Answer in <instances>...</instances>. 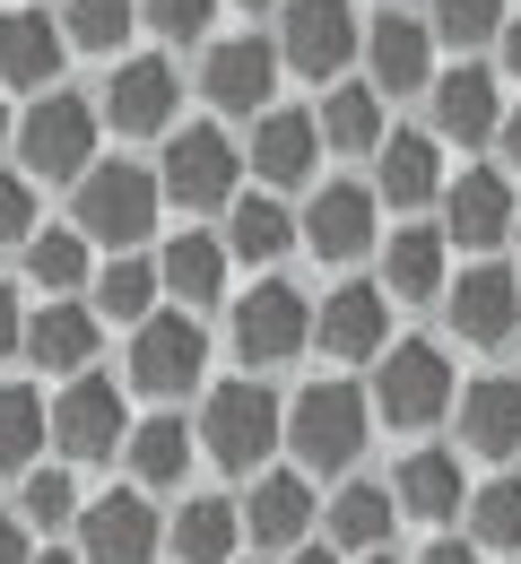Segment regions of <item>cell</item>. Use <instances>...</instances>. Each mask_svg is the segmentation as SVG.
Here are the masks:
<instances>
[{
	"mask_svg": "<svg viewBox=\"0 0 521 564\" xmlns=\"http://www.w3.org/2000/svg\"><path fill=\"white\" fill-rule=\"evenodd\" d=\"M235 539H243V503H226V495H192L174 512V556L183 564H235Z\"/></svg>",
	"mask_w": 521,
	"mask_h": 564,
	"instance_id": "obj_25",
	"label": "cell"
},
{
	"mask_svg": "<svg viewBox=\"0 0 521 564\" xmlns=\"http://www.w3.org/2000/svg\"><path fill=\"white\" fill-rule=\"evenodd\" d=\"M156 279L174 286L183 304H218V286H226V243H218V235H174V243H165V261H156Z\"/></svg>",
	"mask_w": 521,
	"mask_h": 564,
	"instance_id": "obj_30",
	"label": "cell"
},
{
	"mask_svg": "<svg viewBox=\"0 0 521 564\" xmlns=\"http://www.w3.org/2000/svg\"><path fill=\"white\" fill-rule=\"evenodd\" d=\"M35 564H78V556H62V547H44V556H35Z\"/></svg>",
	"mask_w": 521,
	"mask_h": 564,
	"instance_id": "obj_49",
	"label": "cell"
},
{
	"mask_svg": "<svg viewBox=\"0 0 521 564\" xmlns=\"http://www.w3.org/2000/svg\"><path fill=\"white\" fill-rule=\"evenodd\" d=\"M513 243H521V226H513Z\"/></svg>",
	"mask_w": 521,
	"mask_h": 564,
	"instance_id": "obj_53",
	"label": "cell"
},
{
	"mask_svg": "<svg viewBox=\"0 0 521 564\" xmlns=\"http://www.w3.org/2000/svg\"><path fill=\"white\" fill-rule=\"evenodd\" d=\"M513 226H521V209L496 165H469L460 183H444V235H460V252H496Z\"/></svg>",
	"mask_w": 521,
	"mask_h": 564,
	"instance_id": "obj_12",
	"label": "cell"
},
{
	"mask_svg": "<svg viewBox=\"0 0 521 564\" xmlns=\"http://www.w3.org/2000/svg\"><path fill=\"white\" fill-rule=\"evenodd\" d=\"M26 356L44 365V373H87V356H96V313L87 304H44L35 322H26Z\"/></svg>",
	"mask_w": 521,
	"mask_h": 564,
	"instance_id": "obj_24",
	"label": "cell"
},
{
	"mask_svg": "<svg viewBox=\"0 0 521 564\" xmlns=\"http://www.w3.org/2000/svg\"><path fill=\"white\" fill-rule=\"evenodd\" d=\"M391 487H339L330 495V512H322V530H330V547H357V556H373V547H391Z\"/></svg>",
	"mask_w": 521,
	"mask_h": 564,
	"instance_id": "obj_27",
	"label": "cell"
},
{
	"mask_svg": "<svg viewBox=\"0 0 521 564\" xmlns=\"http://www.w3.org/2000/svg\"><path fill=\"white\" fill-rule=\"evenodd\" d=\"M366 391L357 382H313V391H296L287 400V452H296L304 469H348L357 452H366Z\"/></svg>",
	"mask_w": 521,
	"mask_h": 564,
	"instance_id": "obj_2",
	"label": "cell"
},
{
	"mask_svg": "<svg viewBox=\"0 0 521 564\" xmlns=\"http://www.w3.org/2000/svg\"><path fill=\"white\" fill-rule=\"evenodd\" d=\"M435 35H444L452 53H478V44H496L504 35V0H435V18H426Z\"/></svg>",
	"mask_w": 521,
	"mask_h": 564,
	"instance_id": "obj_36",
	"label": "cell"
},
{
	"mask_svg": "<svg viewBox=\"0 0 521 564\" xmlns=\"http://www.w3.org/2000/svg\"><path fill=\"white\" fill-rule=\"evenodd\" d=\"M26 279L44 286V295H70L87 279V235H35L26 243Z\"/></svg>",
	"mask_w": 521,
	"mask_h": 564,
	"instance_id": "obj_37",
	"label": "cell"
},
{
	"mask_svg": "<svg viewBox=\"0 0 521 564\" xmlns=\"http://www.w3.org/2000/svg\"><path fill=\"white\" fill-rule=\"evenodd\" d=\"M391 503L417 512V521H452V512H469V503H460V460H452V452H409L400 478H391Z\"/></svg>",
	"mask_w": 521,
	"mask_h": 564,
	"instance_id": "obj_26",
	"label": "cell"
},
{
	"mask_svg": "<svg viewBox=\"0 0 521 564\" xmlns=\"http://www.w3.org/2000/svg\"><path fill=\"white\" fill-rule=\"evenodd\" d=\"M382 192H391L400 209H417V200L444 192V156H435L426 131H391V140H382Z\"/></svg>",
	"mask_w": 521,
	"mask_h": 564,
	"instance_id": "obj_29",
	"label": "cell"
},
{
	"mask_svg": "<svg viewBox=\"0 0 521 564\" xmlns=\"http://www.w3.org/2000/svg\"><path fill=\"white\" fill-rule=\"evenodd\" d=\"M243 530H252V547H287V556H296L304 530H313V487H304L296 469H270V478H252Z\"/></svg>",
	"mask_w": 521,
	"mask_h": 564,
	"instance_id": "obj_18",
	"label": "cell"
},
{
	"mask_svg": "<svg viewBox=\"0 0 521 564\" xmlns=\"http://www.w3.org/2000/svg\"><path fill=\"white\" fill-rule=\"evenodd\" d=\"M444 313L469 348H504L521 330V279L504 261H478V270H460V286H444Z\"/></svg>",
	"mask_w": 521,
	"mask_h": 564,
	"instance_id": "obj_11",
	"label": "cell"
},
{
	"mask_svg": "<svg viewBox=\"0 0 521 564\" xmlns=\"http://www.w3.org/2000/svg\"><path fill=\"white\" fill-rule=\"evenodd\" d=\"M18 156L35 174H96V105L87 96H35L18 122Z\"/></svg>",
	"mask_w": 521,
	"mask_h": 564,
	"instance_id": "obj_5",
	"label": "cell"
},
{
	"mask_svg": "<svg viewBox=\"0 0 521 564\" xmlns=\"http://www.w3.org/2000/svg\"><path fill=\"white\" fill-rule=\"evenodd\" d=\"M200 87H209L218 113H252V105H270V87H279V53H270L261 35H235V44H218V53L200 62Z\"/></svg>",
	"mask_w": 521,
	"mask_h": 564,
	"instance_id": "obj_16",
	"label": "cell"
},
{
	"mask_svg": "<svg viewBox=\"0 0 521 564\" xmlns=\"http://www.w3.org/2000/svg\"><path fill=\"white\" fill-rule=\"evenodd\" d=\"M313 122H322V140L339 148V156H373L382 148V96L373 87H330Z\"/></svg>",
	"mask_w": 521,
	"mask_h": 564,
	"instance_id": "obj_31",
	"label": "cell"
},
{
	"mask_svg": "<svg viewBox=\"0 0 521 564\" xmlns=\"http://www.w3.org/2000/svg\"><path fill=\"white\" fill-rule=\"evenodd\" d=\"M183 460H192V434H183V417L131 425V478H140V487H174V478H183Z\"/></svg>",
	"mask_w": 521,
	"mask_h": 564,
	"instance_id": "obj_32",
	"label": "cell"
},
{
	"mask_svg": "<svg viewBox=\"0 0 521 564\" xmlns=\"http://www.w3.org/2000/svg\"><path fill=\"white\" fill-rule=\"evenodd\" d=\"M105 122H113V131H140V140L165 131V122H174V70H165V62H122L113 87H105Z\"/></svg>",
	"mask_w": 521,
	"mask_h": 564,
	"instance_id": "obj_22",
	"label": "cell"
},
{
	"mask_svg": "<svg viewBox=\"0 0 521 564\" xmlns=\"http://www.w3.org/2000/svg\"><path fill=\"white\" fill-rule=\"evenodd\" d=\"M235 9H279V0H235Z\"/></svg>",
	"mask_w": 521,
	"mask_h": 564,
	"instance_id": "obj_51",
	"label": "cell"
},
{
	"mask_svg": "<svg viewBox=\"0 0 521 564\" xmlns=\"http://www.w3.org/2000/svg\"><path fill=\"white\" fill-rule=\"evenodd\" d=\"M140 18H149L156 35H174V44H192L209 18H218V0H140Z\"/></svg>",
	"mask_w": 521,
	"mask_h": 564,
	"instance_id": "obj_41",
	"label": "cell"
},
{
	"mask_svg": "<svg viewBox=\"0 0 521 564\" xmlns=\"http://www.w3.org/2000/svg\"><path fill=\"white\" fill-rule=\"evenodd\" d=\"M18 235H35V192L18 174H0V243H18Z\"/></svg>",
	"mask_w": 521,
	"mask_h": 564,
	"instance_id": "obj_42",
	"label": "cell"
},
{
	"mask_svg": "<svg viewBox=\"0 0 521 564\" xmlns=\"http://www.w3.org/2000/svg\"><path fill=\"white\" fill-rule=\"evenodd\" d=\"M452 409V365L435 339H400V348L382 356V373H373V417L391 425H435Z\"/></svg>",
	"mask_w": 521,
	"mask_h": 564,
	"instance_id": "obj_3",
	"label": "cell"
},
{
	"mask_svg": "<svg viewBox=\"0 0 521 564\" xmlns=\"http://www.w3.org/2000/svg\"><path fill=\"white\" fill-rule=\"evenodd\" d=\"M9 348H26V330H18V295L0 286V356H9Z\"/></svg>",
	"mask_w": 521,
	"mask_h": 564,
	"instance_id": "obj_44",
	"label": "cell"
},
{
	"mask_svg": "<svg viewBox=\"0 0 521 564\" xmlns=\"http://www.w3.org/2000/svg\"><path fill=\"white\" fill-rule=\"evenodd\" d=\"M313 156H322V122L296 113V105H270L261 122H252V165H261V183H304L313 174Z\"/></svg>",
	"mask_w": 521,
	"mask_h": 564,
	"instance_id": "obj_20",
	"label": "cell"
},
{
	"mask_svg": "<svg viewBox=\"0 0 521 564\" xmlns=\"http://www.w3.org/2000/svg\"><path fill=\"white\" fill-rule=\"evenodd\" d=\"M444 226H400L382 243V295L391 304H435L444 295Z\"/></svg>",
	"mask_w": 521,
	"mask_h": 564,
	"instance_id": "obj_21",
	"label": "cell"
},
{
	"mask_svg": "<svg viewBox=\"0 0 521 564\" xmlns=\"http://www.w3.org/2000/svg\"><path fill=\"white\" fill-rule=\"evenodd\" d=\"M18 512H26V521H44V530H62V521L78 512V487L62 478V469H35L26 495H18Z\"/></svg>",
	"mask_w": 521,
	"mask_h": 564,
	"instance_id": "obj_40",
	"label": "cell"
},
{
	"mask_svg": "<svg viewBox=\"0 0 521 564\" xmlns=\"http://www.w3.org/2000/svg\"><path fill=\"white\" fill-rule=\"evenodd\" d=\"M235 174H243V156H235V140L209 131V122H192V131L165 140V192H174L183 209H226V200H235Z\"/></svg>",
	"mask_w": 521,
	"mask_h": 564,
	"instance_id": "obj_9",
	"label": "cell"
},
{
	"mask_svg": "<svg viewBox=\"0 0 521 564\" xmlns=\"http://www.w3.org/2000/svg\"><path fill=\"white\" fill-rule=\"evenodd\" d=\"M149 226H156V183L140 174V165H96V174L78 183V235L131 252Z\"/></svg>",
	"mask_w": 521,
	"mask_h": 564,
	"instance_id": "obj_4",
	"label": "cell"
},
{
	"mask_svg": "<svg viewBox=\"0 0 521 564\" xmlns=\"http://www.w3.org/2000/svg\"><path fill=\"white\" fill-rule=\"evenodd\" d=\"M357 564H400V556H391V547H373V556H357Z\"/></svg>",
	"mask_w": 521,
	"mask_h": 564,
	"instance_id": "obj_50",
	"label": "cell"
},
{
	"mask_svg": "<svg viewBox=\"0 0 521 564\" xmlns=\"http://www.w3.org/2000/svg\"><path fill=\"white\" fill-rule=\"evenodd\" d=\"M460 443L487 452V460L521 452V382L513 373H478V382L460 391Z\"/></svg>",
	"mask_w": 521,
	"mask_h": 564,
	"instance_id": "obj_19",
	"label": "cell"
},
{
	"mask_svg": "<svg viewBox=\"0 0 521 564\" xmlns=\"http://www.w3.org/2000/svg\"><path fill=\"white\" fill-rule=\"evenodd\" d=\"M156 270L149 261H113V270H105V286H96V295H105V313H113V322H149V304H156Z\"/></svg>",
	"mask_w": 521,
	"mask_h": 564,
	"instance_id": "obj_39",
	"label": "cell"
},
{
	"mask_svg": "<svg viewBox=\"0 0 521 564\" xmlns=\"http://www.w3.org/2000/svg\"><path fill=\"white\" fill-rule=\"evenodd\" d=\"M504 156H513V165H521V105H513V113H504Z\"/></svg>",
	"mask_w": 521,
	"mask_h": 564,
	"instance_id": "obj_47",
	"label": "cell"
},
{
	"mask_svg": "<svg viewBox=\"0 0 521 564\" xmlns=\"http://www.w3.org/2000/svg\"><path fill=\"white\" fill-rule=\"evenodd\" d=\"M200 443H209V460H218V469L252 478V469L287 443V409H279L261 382H218V391H209V409H200Z\"/></svg>",
	"mask_w": 521,
	"mask_h": 564,
	"instance_id": "obj_1",
	"label": "cell"
},
{
	"mask_svg": "<svg viewBox=\"0 0 521 564\" xmlns=\"http://www.w3.org/2000/svg\"><path fill=\"white\" fill-rule=\"evenodd\" d=\"M53 443H62L70 460H113V452H131V417H122V391H113L105 373H78L70 391L53 400Z\"/></svg>",
	"mask_w": 521,
	"mask_h": 564,
	"instance_id": "obj_7",
	"label": "cell"
},
{
	"mask_svg": "<svg viewBox=\"0 0 521 564\" xmlns=\"http://www.w3.org/2000/svg\"><path fill=\"white\" fill-rule=\"evenodd\" d=\"M304 243H313L322 261H357L373 243V192L366 183H322L313 209H304Z\"/></svg>",
	"mask_w": 521,
	"mask_h": 564,
	"instance_id": "obj_17",
	"label": "cell"
},
{
	"mask_svg": "<svg viewBox=\"0 0 521 564\" xmlns=\"http://www.w3.org/2000/svg\"><path fill=\"white\" fill-rule=\"evenodd\" d=\"M200 365H209V339H200L192 313H149V322H140V339H131V382H140V391L174 400V391L200 382Z\"/></svg>",
	"mask_w": 521,
	"mask_h": 564,
	"instance_id": "obj_10",
	"label": "cell"
},
{
	"mask_svg": "<svg viewBox=\"0 0 521 564\" xmlns=\"http://www.w3.org/2000/svg\"><path fill=\"white\" fill-rule=\"evenodd\" d=\"M366 62H373V78H382L391 96H417V87L435 78V26H426V18L382 9V18L366 26Z\"/></svg>",
	"mask_w": 521,
	"mask_h": 564,
	"instance_id": "obj_15",
	"label": "cell"
},
{
	"mask_svg": "<svg viewBox=\"0 0 521 564\" xmlns=\"http://www.w3.org/2000/svg\"><path fill=\"white\" fill-rule=\"evenodd\" d=\"M287 564H339V556H330V547H296Z\"/></svg>",
	"mask_w": 521,
	"mask_h": 564,
	"instance_id": "obj_48",
	"label": "cell"
},
{
	"mask_svg": "<svg viewBox=\"0 0 521 564\" xmlns=\"http://www.w3.org/2000/svg\"><path fill=\"white\" fill-rule=\"evenodd\" d=\"M357 44H366V26H357L348 0H287V26H279V62H287V70L339 78Z\"/></svg>",
	"mask_w": 521,
	"mask_h": 564,
	"instance_id": "obj_6",
	"label": "cell"
},
{
	"mask_svg": "<svg viewBox=\"0 0 521 564\" xmlns=\"http://www.w3.org/2000/svg\"><path fill=\"white\" fill-rule=\"evenodd\" d=\"M504 70L521 78V18H504Z\"/></svg>",
	"mask_w": 521,
	"mask_h": 564,
	"instance_id": "obj_46",
	"label": "cell"
},
{
	"mask_svg": "<svg viewBox=\"0 0 521 564\" xmlns=\"http://www.w3.org/2000/svg\"><path fill=\"white\" fill-rule=\"evenodd\" d=\"M0 564H35V547H26V521H18V512H0Z\"/></svg>",
	"mask_w": 521,
	"mask_h": 564,
	"instance_id": "obj_43",
	"label": "cell"
},
{
	"mask_svg": "<svg viewBox=\"0 0 521 564\" xmlns=\"http://www.w3.org/2000/svg\"><path fill=\"white\" fill-rule=\"evenodd\" d=\"M435 131H444V140H487V131H504L496 78L478 70V62H460V70L435 78Z\"/></svg>",
	"mask_w": 521,
	"mask_h": 564,
	"instance_id": "obj_23",
	"label": "cell"
},
{
	"mask_svg": "<svg viewBox=\"0 0 521 564\" xmlns=\"http://www.w3.org/2000/svg\"><path fill=\"white\" fill-rule=\"evenodd\" d=\"M131 26H140V0H70V44L87 53H113Z\"/></svg>",
	"mask_w": 521,
	"mask_h": 564,
	"instance_id": "obj_38",
	"label": "cell"
},
{
	"mask_svg": "<svg viewBox=\"0 0 521 564\" xmlns=\"http://www.w3.org/2000/svg\"><path fill=\"white\" fill-rule=\"evenodd\" d=\"M78 521H87V564H149L156 556V512H149L140 487L96 495Z\"/></svg>",
	"mask_w": 521,
	"mask_h": 564,
	"instance_id": "obj_14",
	"label": "cell"
},
{
	"mask_svg": "<svg viewBox=\"0 0 521 564\" xmlns=\"http://www.w3.org/2000/svg\"><path fill=\"white\" fill-rule=\"evenodd\" d=\"M0 140H9V113H0Z\"/></svg>",
	"mask_w": 521,
	"mask_h": 564,
	"instance_id": "obj_52",
	"label": "cell"
},
{
	"mask_svg": "<svg viewBox=\"0 0 521 564\" xmlns=\"http://www.w3.org/2000/svg\"><path fill=\"white\" fill-rule=\"evenodd\" d=\"M226 243H235L243 261H279V252L296 243V226H287V209H279V200H235V217H226Z\"/></svg>",
	"mask_w": 521,
	"mask_h": 564,
	"instance_id": "obj_34",
	"label": "cell"
},
{
	"mask_svg": "<svg viewBox=\"0 0 521 564\" xmlns=\"http://www.w3.org/2000/svg\"><path fill=\"white\" fill-rule=\"evenodd\" d=\"M313 339H322V356H348V365H366V356H382V339H391V295L382 286H330L322 295V313H313Z\"/></svg>",
	"mask_w": 521,
	"mask_h": 564,
	"instance_id": "obj_13",
	"label": "cell"
},
{
	"mask_svg": "<svg viewBox=\"0 0 521 564\" xmlns=\"http://www.w3.org/2000/svg\"><path fill=\"white\" fill-rule=\"evenodd\" d=\"M469 547H521V478H487L469 495Z\"/></svg>",
	"mask_w": 521,
	"mask_h": 564,
	"instance_id": "obj_33",
	"label": "cell"
},
{
	"mask_svg": "<svg viewBox=\"0 0 521 564\" xmlns=\"http://www.w3.org/2000/svg\"><path fill=\"white\" fill-rule=\"evenodd\" d=\"M44 443V400L26 382H0V469H26Z\"/></svg>",
	"mask_w": 521,
	"mask_h": 564,
	"instance_id": "obj_35",
	"label": "cell"
},
{
	"mask_svg": "<svg viewBox=\"0 0 521 564\" xmlns=\"http://www.w3.org/2000/svg\"><path fill=\"white\" fill-rule=\"evenodd\" d=\"M417 564H478V547H469V539H435Z\"/></svg>",
	"mask_w": 521,
	"mask_h": 564,
	"instance_id": "obj_45",
	"label": "cell"
},
{
	"mask_svg": "<svg viewBox=\"0 0 521 564\" xmlns=\"http://www.w3.org/2000/svg\"><path fill=\"white\" fill-rule=\"evenodd\" d=\"M53 70H62V35L44 26V9L0 18V78H9V87H44Z\"/></svg>",
	"mask_w": 521,
	"mask_h": 564,
	"instance_id": "obj_28",
	"label": "cell"
},
{
	"mask_svg": "<svg viewBox=\"0 0 521 564\" xmlns=\"http://www.w3.org/2000/svg\"><path fill=\"white\" fill-rule=\"evenodd\" d=\"M304 339H313V304L287 279L252 286L235 304V348H243V365H287V356H304Z\"/></svg>",
	"mask_w": 521,
	"mask_h": 564,
	"instance_id": "obj_8",
	"label": "cell"
}]
</instances>
